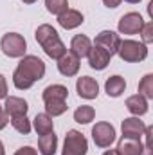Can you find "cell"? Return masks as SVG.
Wrapping results in <instances>:
<instances>
[{"label":"cell","instance_id":"1","mask_svg":"<svg viewBox=\"0 0 153 155\" xmlns=\"http://www.w3.org/2000/svg\"><path fill=\"white\" fill-rule=\"evenodd\" d=\"M45 76V63L38 56H22L18 67L13 72V85L18 90H27L31 88L36 81L43 79Z\"/></svg>","mask_w":153,"mask_h":155},{"label":"cell","instance_id":"2","mask_svg":"<svg viewBox=\"0 0 153 155\" xmlns=\"http://www.w3.org/2000/svg\"><path fill=\"white\" fill-rule=\"evenodd\" d=\"M34 38L41 45L43 52L49 58H52V60H58V58H61L67 52V47L60 40L58 31L52 25H49V24H41L40 25L38 29H36V33H34Z\"/></svg>","mask_w":153,"mask_h":155},{"label":"cell","instance_id":"3","mask_svg":"<svg viewBox=\"0 0 153 155\" xmlns=\"http://www.w3.org/2000/svg\"><path fill=\"white\" fill-rule=\"evenodd\" d=\"M117 54L122 61L128 63H139L148 58V47L142 41L135 40H121V45L117 49Z\"/></svg>","mask_w":153,"mask_h":155},{"label":"cell","instance_id":"4","mask_svg":"<svg viewBox=\"0 0 153 155\" xmlns=\"http://www.w3.org/2000/svg\"><path fill=\"white\" fill-rule=\"evenodd\" d=\"M0 49L9 58H22L27 51V41L18 33H7L0 40Z\"/></svg>","mask_w":153,"mask_h":155},{"label":"cell","instance_id":"5","mask_svg":"<svg viewBox=\"0 0 153 155\" xmlns=\"http://www.w3.org/2000/svg\"><path fill=\"white\" fill-rule=\"evenodd\" d=\"M86 150H88L86 137L77 130H69L65 135L61 155H86Z\"/></svg>","mask_w":153,"mask_h":155},{"label":"cell","instance_id":"6","mask_svg":"<svg viewBox=\"0 0 153 155\" xmlns=\"http://www.w3.org/2000/svg\"><path fill=\"white\" fill-rule=\"evenodd\" d=\"M92 139H94L96 146H99V148H110L115 143L114 124H110V123H106V121L96 123L94 128H92Z\"/></svg>","mask_w":153,"mask_h":155},{"label":"cell","instance_id":"7","mask_svg":"<svg viewBox=\"0 0 153 155\" xmlns=\"http://www.w3.org/2000/svg\"><path fill=\"white\" fill-rule=\"evenodd\" d=\"M142 25H144L142 16L139 13L132 11V13H126V15L121 16L119 24H117V29H119L121 35H137V33H141Z\"/></svg>","mask_w":153,"mask_h":155},{"label":"cell","instance_id":"8","mask_svg":"<svg viewBox=\"0 0 153 155\" xmlns=\"http://www.w3.org/2000/svg\"><path fill=\"white\" fill-rule=\"evenodd\" d=\"M76 92L79 97L83 99H96L99 94V85L94 78L90 76H81L76 81Z\"/></svg>","mask_w":153,"mask_h":155},{"label":"cell","instance_id":"9","mask_svg":"<svg viewBox=\"0 0 153 155\" xmlns=\"http://www.w3.org/2000/svg\"><path fill=\"white\" fill-rule=\"evenodd\" d=\"M86 58H88V65H90L92 69L103 71V69L108 67V63H110V60H112V54H110L106 49L99 47V45H92V49H90V52H88Z\"/></svg>","mask_w":153,"mask_h":155},{"label":"cell","instance_id":"10","mask_svg":"<svg viewBox=\"0 0 153 155\" xmlns=\"http://www.w3.org/2000/svg\"><path fill=\"white\" fill-rule=\"evenodd\" d=\"M79 65H81V60L70 51H67L61 58H58V71H60V74L67 78L76 76L79 72Z\"/></svg>","mask_w":153,"mask_h":155},{"label":"cell","instance_id":"11","mask_svg":"<svg viewBox=\"0 0 153 155\" xmlns=\"http://www.w3.org/2000/svg\"><path fill=\"white\" fill-rule=\"evenodd\" d=\"M121 130H122V137L126 139H137L141 141L144 130H146V124L139 119V117H126L121 124Z\"/></svg>","mask_w":153,"mask_h":155},{"label":"cell","instance_id":"12","mask_svg":"<svg viewBox=\"0 0 153 155\" xmlns=\"http://www.w3.org/2000/svg\"><path fill=\"white\" fill-rule=\"evenodd\" d=\"M94 45H99V47L106 49V51L114 56V54H117V49H119V45H121V38H119V35L114 33V31H101V33L96 36Z\"/></svg>","mask_w":153,"mask_h":155},{"label":"cell","instance_id":"13","mask_svg":"<svg viewBox=\"0 0 153 155\" xmlns=\"http://www.w3.org/2000/svg\"><path fill=\"white\" fill-rule=\"evenodd\" d=\"M27 110H29V105H27V101H25V99L16 97V96H7V97H5L4 112H5L9 117L27 116Z\"/></svg>","mask_w":153,"mask_h":155},{"label":"cell","instance_id":"14","mask_svg":"<svg viewBox=\"0 0 153 155\" xmlns=\"http://www.w3.org/2000/svg\"><path fill=\"white\" fill-rule=\"evenodd\" d=\"M83 22H85L83 15H81L79 11H76V9H67V11H63L61 15H58V24H60L63 29H67V31L79 27Z\"/></svg>","mask_w":153,"mask_h":155},{"label":"cell","instance_id":"15","mask_svg":"<svg viewBox=\"0 0 153 155\" xmlns=\"http://www.w3.org/2000/svg\"><path fill=\"white\" fill-rule=\"evenodd\" d=\"M142 152H144V146L137 139H126V137H122L117 143V153L119 155H142Z\"/></svg>","mask_w":153,"mask_h":155},{"label":"cell","instance_id":"16","mask_svg":"<svg viewBox=\"0 0 153 155\" xmlns=\"http://www.w3.org/2000/svg\"><path fill=\"white\" fill-rule=\"evenodd\" d=\"M90 49H92V41L85 35H76L72 38V41H70V52H74L79 60L86 58L88 52H90Z\"/></svg>","mask_w":153,"mask_h":155},{"label":"cell","instance_id":"17","mask_svg":"<svg viewBox=\"0 0 153 155\" xmlns=\"http://www.w3.org/2000/svg\"><path fill=\"white\" fill-rule=\"evenodd\" d=\"M126 108L132 116L139 117V116H144L148 112V99L142 97L141 94H135V96H130L126 99Z\"/></svg>","mask_w":153,"mask_h":155},{"label":"cell","instance_id":"18","mask_svg":"<svg viewBox=\"0 0 153 155\" xmlns=\"http://www.w3.org/2000/svg\"><path fill=\"white\" fill-rule=\"evenodd\" d=\"M43 103L45 101H67L69 97V88L63 85H49L43 92H41Z\"/></svg>","mask_w":153,"mask_h":155},{"label":"cell","instance_id":"19","mask_svg":"<svg viewBox=\"0 0 153 155\" xmlns=\"http://www.w3.org/2000/svg\"><path fill=\"white\" fill-rule=\"evenodd\" d=\"M38 150L41 155H54L56 153V150H58V137L54 135V132H50L47 135H40Z\"/></svg>","mask_w":153,"mask_h":155},{"label":"cell","instance_id":"20","mask_svg":"<svg viewBox=\"0 0 153 155\" xmlns=\"http://www.w3.org/2000/svg\"><path fill=\"white\" fill-rule=\"evenodd\" d=\"M126 88V81L122 76H110L105 83V92L110 97H119Z\"/></svg>","mask_w":153,"mask_h":155},{"label":"cell","instance_id":"21","mask_svg":"<svg viewBox=\"0 0 153 155\" xmlns=\"http://www.w3.org/2000/svg\"><path fill=\"white\" fill-rule=\"evenodd\" d=\"M33 126H34L38 135H47V134L54 132V121L49 114H36L34 121H33Z\"/></svg>","mask_w":153,"mask_h":155},{"label":"cell","instance_id":"22","mask_svg":"<svg viewBox=\"0 0 153 155\" xmlns=\"http://www.w3.org/2000/svg\"><path fill=\"white\" fill-rule=\"evenodd\" d=\"M94 117H96V110L90 105H81L74 112V121L79 124H88L90 121H94Z\"/></svg>","mask_w":153,"mask_h":155},{"label":"cell","instance_id":"23","mask_svg":"<svg viewBox=\"0 0 153 155\" xmlns=\"http://www.w3.org/2000/svg\"><path fill=\"white\" fill-rule=\"evenodd\" d=\"M67 112V101H45V114L58 117Z\"/></svg>","mask_w":153,"mask_h":155},{"label":"cell","instance_id":"24","mask_svg":"<svg viewBox=\"0 0 153 155\" xmlns=\"http://www.w3.org/2000/svg\"><path fill=\"white\" fill-rule=\"evenodd\" d=\"M9 121H11L13 128H15L18 134L27 135V134L31 132V121L27 119V116H15V117H11Z\"/></svg>","mask_w":153,"mask_h":155},{"label":"cell","instance_id":"25","mask_svg":"<svg viewBox=\"0 0 153 155\" xmlns=\"http://www.w3.org/2000/svg\"><path fill=\"white\" fill-rule=\"evenodd\" d=\"M139 94L146 99H153V74H146L139 81Z\"/></svg>","mask_w":153,"mask_h":155},{"label":"cell","instance_id":"26","mask_svg":"<svg viewBox=\"0 0 153 155\" xmlns=\"http://www.w3.org/2000/svg\"><path fill=\"white\" fill-rule=\"evenodd\" d=\"M45 7L52 15H61L63 11L69 9V0H45Z\"/></svg>","mask_w":153,"mask_h":155},{"label":"cell","instance_id":"27","mask_svg":"<svg viewBox=\"0 0 153 155\" xmlns=\"http://www.w3.org/2000/svg\"><path fill=\"white\" fill-rule=\"evenodd\" d=\"M141 38H142L144 45L153 41V22H144V25L141 29Z\"/></svg>","mask_w":153,"mask_h":155},{"label":"cell","instance_id":"28","mask_svg":"<svg viewBox=\"0 0 153 155\" xmlns=\"http://www.w3.org/2000/svg\"><path fill=\"white\" fill-rule=\"evenodd\" d=\"M15 155H38V152L33 148V146H22V148H18Z\"/></svg>","mask_w":153,"mask_h":155},{"label":"cell","instance_id":"29","mask_svg":"<svg viewBox=\"0 0 153 155\" xmlns=\"http://www.w3.org/2000/svg\"><path fill=\"white\" fill-rule=\"evenodd\" d=\"M5 97H7V81L0 74V99H5Z\"/></svg>","mask_w":153,"mask_h":155},{"label":"cell","instance_id":"30","mask_svg":"<svg viewBox=\"0 0 153 155\" xmlns=\"http://www.w3.org/2000/svg\"><path fill=\"white\" fill-rule=\"evenodd\" d=\"M7 123H9V116L4 112V108L0 107V130H4L5 126H7Z\"/></svg>","mask_w":153,"mask_h":155},{"label":"cell","instance_id":"31","mask_svg":"<svg viewBox=\"0 0 153 155\" xmlns=\"http://www.w3.org/2000/svg\"><path fill=\"white\" fill-rule=\"evenodd\" d=\"M121 2H122V0H103V4H105L106 7H110V9H115Z\"/></svg>","mask_w":153,"mask_h":155},{"label":"cell","instance_id":"32","mask_svg":"<svg viewBox=\"0 0 153 155\" xmlns=\"http://www.w3.org/2000/svg\"><path fill=\"white\" fill-rule=\"evenodd\" d=\"M103 155H119V153H117V150H106Z\"/></svg>","mask_w":153,"mask_h":155},{"label":"cell","instance_id":"33","mask_svg":"<svg viewBox=\"0 0 153 155\" xmlns=\"http://www.w3.org/2000/svg\"><path fill=\"white\" fill-rule=\"evenodd\" d=\"M0 155H5V148H4V143L0 141Z\"/></svg>","mask_w":153,"mask_h":155},{"label":"cell","instance_id":"34","mask_svg":"<svg viewBox=\"0 0 153 155\" xmlns=\"http://www.w3.org/2000/svg\"><path fill=\"white\" fill-rule=\"evenodd\" d=\"M126 2H128V4H139L141 0H126Z\"/></svg>","mask_w":153,"mask_h":155},{"label":"cell","instance_id":"35","mask_svg":"<svg viewBox=\"0 0 153 155\" xmlns=\"http://www.w3.org/2000/svg\"><path fill=\"white\" fill-rule=\"evenodd\" d=\"M22 2H24V4H34L36 0H22Z\"/></svg>","mask_w":153,"mask_h":155}]
</instances>
